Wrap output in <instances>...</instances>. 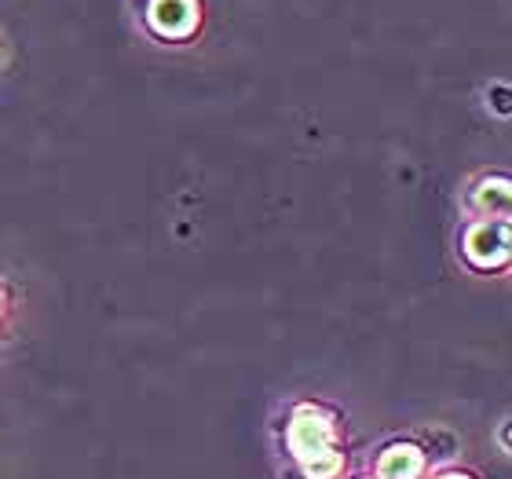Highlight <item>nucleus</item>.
Wrapping results in <instances>:
<instances>
[{"mask_svg": "<svg viewBox=\"0 0 512 479\" xmlns=\"http://www.w3.org/2000/svg\"><path fill=\"white\" fill-rule=\"evenodd\" d=\"M147 22L161 37H187L198 22V4L194 0H150Z\"/></svg>", "mask_w": 512, "mask_h": 479, "instance_id": "obj_3", "label": "nucleus"}, {"mask_svg": "<svg viewBox=\"0 0 512 479\" xmlns=\"http://www.w3.org/2000/svg\"><path fill=\"white\" fill-rule=\"evenodd\" d=\"M425 469V458L417 447H392L381 454V465H377V476L381 479H417Z\"/></svg>", "mask_w": 512, "mask_h": 479, "instance_id": "obj_4", "label": "nucleus"}, {"mask_svg": "<svg viewBox=\"0 0 512 479\" xmlns=\"http://www.w3.org/2000/svg\"><path fill=\"white\" fill-rule=\"evenodd\" d=\"M443 479H465V476H443Z\"/></svg>", "mask_w": 512, "mask_h": 479, "instance_id": "obj_7", "label": "nucleus"}, {"mask_svg": "<svg viewBox=\"0 0 512 479\" xmlns=\"http://www.w3.org/2000/svg\"><path fill=\"white\" fill-rule=\"evenodd\" d=\"M476 209L480 213H498V216H505L509 213V183L505 180H487L476 191Z\"/></svg>", "mask_w": 512, "mask_h": 479, "instance_id": "obj_5", "label": "nucleus"}, {"mask_svg": "<svg viewBox=\"0 0 512 479\" xmlns=\"http://www.w3.org/2000/svg\"><path fill=\"white\" fill-rule=\"evenodd\" d=\"M300 469H304L308 479H333L341 472V454L330 447V450H322V454H315V458L300 461Z\"/></svg>", "mask_w": 512, "mask_h": 479, "instance_id": "obj_6", "label": "nucleus"}, {"mask_svg": "<svg viewBox=\"0 0 512 479\" xmlns=\"http://www.w3.org/2000/svg\"><path fill=\"white\" fill-rule=\"evenodd\" d=\"M465 256L476 267H498L509 256V224L505 220H483L465 235Z\"/></svg>", "mask_w": 512, "mask_h": 479, "instance_id": "obj_1", "label": "nucleus"}, {"mask_svg": "<svg viewBox=\"0 0 512 479\" xmlns=\"http://www.w3.org/2000/svg\"><path fill=\"white\" fill-rule=\"evenodd\" d=\"M330 439L333 428L326 417L315 414V410H297L293 425H289V450L297 454V461H308L322 450H330Z\"/></svg>", "mask_w": 512, "mask_h": 479, "instance_id": "obj_2", "label": "nucleus"}]
</instances>
